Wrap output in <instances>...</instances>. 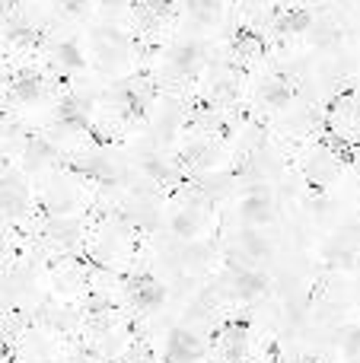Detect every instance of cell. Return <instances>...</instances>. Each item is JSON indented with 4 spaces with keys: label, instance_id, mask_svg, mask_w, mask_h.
<instances>
[{
    "label": "cell",
    "instance_id": "1",
    "mask_svg": "<svg viewBox=\"0 0 360 363\" xmlns=\"http://www.w3.org/2000/svg\"><path fill=\"white\" fill-rule=\"evenodd\" d=\"M86 341L99 357H118L131 345V325H128L125 313H118L115 306L93 309L86 319Z\"/></svg>",
    "mask_w": 360,
    "mask_h": 363
},
{
    "label": "cell",
    "instance_id": "2",
    "mask_svg": "<svg viewBox=\"0 0 360 363\" xmlns=\"http://www.w3.org/2000/svg\"><path fill=\"white\" fill-rule=\"evenodd\" d=\"M134 255V230L121 220H102L89 233V258L96 264H108V268H121Z\"/></svg>",
    "mask_w": 360,
    "mask_h": 363
},
{
    "label": "cell",
    "instance_id": "3",
    "mask_svg": "<svg viewBox=\"0 0 360 363\" xmlns=\"http://www.w3.org/2000/svg\"><path fill=\"white\" fill-rule=\"evenodd\" d=\"M93 258L83 255H61L57 262H51L48 268V281L51 290L61 303H80L89 294V284H93Z\"/></svg>",
    "mask_w": 360,
    "mask_h": 363
},
{
    "label": "cell",
    "instance_id": "4",
    "mask_svg": "<svg viewBox=\"0 0 360 363\" xmlns=\"http://www.w3.org/2000/svg\"><path fill=\"white\" fill-rule=\"evenodd\" d=\"M325 131L335 140V147L344 150L360 147V89H344L332 99L325 112Z\"/></svg>",
    "mask_w": 360,
    "mask_h": 363
},
{
    "label": "cell",
    "instance_id": "5",
    "mask_svg": "<svg viewBox=\"0 0 360 363\" xmlns=\"http://www.w3.org/2000/svg\"><path fill=\"white\" fill-rule=\"evenodd\" d=\"M176 26V6L169 0H137L131 6V29L137 42L159 45Z\"/></svg>",
    "mask_w": 360,
    "mask_h": 363
},
{
    "label": "cell",
    "instance_id": "6",
    "mask_svg": "<svg viewBox=\"0 0 360 363\" xmlns=\"http://www.w3.org/2000/svg\"><path fill=\"white\" fill-rule=\"evenodd\" d=\"M214 357H217V363H252L255 341H252L249 322H230V325L217 335Z\"/></svg>",
    "mask_w": 360,
    "mask_h": 363
},
{
    "label": "cell",
    "instance_id": "7",
    "mask_svg": "<svg viewBox=\"0 0 360 363\" xmlns=\"http://www.w3.org/2000/svg\"><path fill=\"white\" fill-rule=\"evenodd\" d=\"M208 345L189 328H172L163 345V363H204Z\"/></svg>",
    "mask_w": 360,
    "mask_h": 363
},
{
    "label": "cell",
    "instance_id": "8",
    "mask_svg": "<svg viewBox=\"0 0 360 363\" xmlns=\"http://www.w3.org/2000/svg\"><path fill=\"white\" fill-rule=\"evenodd\" d=\"M230 55H233L236 67L249 74V70L261 67V61H265V42H261L259 32L242 29V32H236L233 45H230Z\"/></svg>",
    "mask_w": 360,
    "mask_h": 363
},
{
    "label": "cell",
    "instance_id": "9",
    "mask_svg": "<svg viewBox=\"0 0 360 363\" xmlns=\"http://www.w3.org/2000/svg\"><path fill=\"white\" fill-rule=\"evenodd\" d=\"M93 55H96V61L102 64V67H108V70H115L118 64H128L131 61V42H128L121 32H99L96 35V42H93Z\"/></svg>",
    "mask_w": 360,
    "mask_h": 363
},
{
    "label": "cell",
    "instance_id": "10",
    "mask_svg": "<svg viewBox=\"0 0 360 363\" xmlns=\"http://www.w3.org/2000/svg\"><path fill=\"white\" fill-rule=\"evenodd\" d=\"M128 296H131V303L140 309V313H153V309L163 303V284L153 281V277H131V284H128Z\"/></svg>",
    "mask_w": 360,
    "mask_h": 363
},
{
    "label": "cell",
    "instance_id": "11",
    "mask_svg": "<svg viewBox=\"0 0 360 363\" xmlns=\"http://www.w3.org/2000/svg\"><path fill=\"white\" fill-rule=\"evenodd\" d=\"M10 99L19 106H29V102H42L45 99V80L35 74H23L10 83Z\"/></svg>",
    "mask_w": 360,
    "mask_h": 363
},
{
    "label": "cell",
    "instance_id": "12",
    "mask_svg": "<svg viewBox=\"0 0 360 363\" xmlns=\"http://www.w3.org/2000/svg\"><path fill=\"white\" fill-rule=\"evenodd\" d=\"M291 83H287V77H271V80H265L261 83V89H259V99L265 102V106H271V108H281V106H287L291 102Z\"/></svg>",
    "mask_w": 360,
    "mask_h": 363
},
{
    "label": "cell",
    "instance_id": "13",
    "mask_svg": "<svg viewBox=\"0 0 360 363\" xmlns=\"http://www.w3.org/2000/svg\"><path fill=\"white\" fill-rule=\"evenodd\" d=\"M313 26V16L306 10H287L284 16L274 23V32H278L281 38H293L300 35V32H306Z\"/></svg>",
    "mask_w": 360,
    "mask_h": 363
},
{
    "label": "cell",
    "instance_id": "14",
    "mask_svg": "<svg viewBox=\"0 0 360 363\" xmlns=\"http://www.w3.org/2000/svg\"><path fill=\"white\" fill-rule=\"evenodd\" d=\"M242 217L252 220V223H265L271 217V198L265 191H252L246 201H242Z\"/></svg>",
    "mask_w": 360,
    "mask_h": 363
},
{
    "label": "cell",
    "instance_id": "15",
    "mask_svg": "<svg viewBox=\"0 0 360 363\" xmlns=\"http://www.w3.org/2000/svg\"><path fill=\"white\" fill-rule=\"evenodd\" d=\"M189 13L198 23H214L220 16V4L217 0H189Z\"/></svg>",
    "mask_w": 360,
    "mask_h": 363
},
{
    "label": "cell",
    "instance_id": "16",
    "mask_svg": "<svg viewBox=\"0 0 360 363\" xmlns=\"http://www.w3.org/2000/svg\"><path fill=\"white\" fill-rule=\"evenodd\" d=\"M55 61L64 64V67H83V55L77 51V45H70V42L57 45V48H55Z\"/></svg>",
    "mask_w": 360,
    "mask_h": 363
},
{
    "label": "cell",
    "instance_id": "17",
    "mask_svg": "<svg viewBox=\"0 0 360 363\" xmlns=\"http://www.w3.org/2000/svg\"><path fill=\"white\" fill-rule=\"evenodd\" d=\"M64 6H67V10H83V4H86V0H61Z\"/></svg>",
    "mask_w": 360,
    "mask_h": 363
},
{
    "label": "cell",
    "instance_id": "18",
    "mask_svg": "<svg viewBox=\"0 0 360 363\" xmlns=\"http://www.w3.org/2000/svg\"><path fill=\"white\" fill-rule=\"evenodd\" d=\"M249 4H255V6H271L274 0H249Z\"/></svg>",
    "mask_w": 360,
    "mask_h": 363
}]
</instances>
